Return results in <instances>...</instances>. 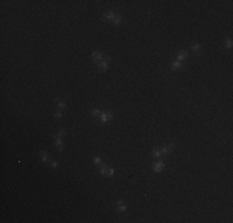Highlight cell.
<instances>
[{
    "mask_svg": "<svg viewBox=\"0 0 233 223\" xmlns=\"http://www.w3.org/2000/svg\"><path fill=\"white\" fill-rule=\"evenodd\" d=\"M110 61V57L109 56H104V60L103 61H100V62L97 64V67H98L99 71H107L108 70V62Z\"/></svg>",
    "mask_w": 233,
    "mask_h": 223,
    "instance_id": "obj_1",
    "label": "cell"
},
{
    "mask_svg": "<svg viewBox=\"0 0 233 223\" xmlns=\"http://www.w3.org/2000/svg\"><path fill=\"white\" fill-rule=\"evenodd\" d=\"M113 118V113L110 110H107L106 113H103V114H100V123L102 124H106L108 120H110V119Z\"/></svg>",
    "mask_w": 233,
    "mask_h": 223,
    "instance_id": "obj_2",
    "label": "cell"
},
{
    "mask_svg": "<svg viewBox=\"0 0 233 223\" xmlns=\"http://www.w3.org/2000/svg\"><path fill=\"white\" fill-rule=\"evenodd\" d=\"M92 58H93V62L96 64H98L100 61L104 60V56L102 55L100 52H98V51H94V52H92Z\"/></svg>",
    "mask_w": 233,
    "mask_h": 223,
    "instance_id": "obj_3",
    "label": "cell"
},
{
    "mask_svg": "<svg viewBox=\"0 0 233 223\" xmlns=\"http://www.w3.org/2000/svg\"><path fill=\"white\" fill-rule=\"evenodd\" d=\"M114 17H115V14H114L113 11H107V13L103 14L102 20H103V21H113Z\"/></svg>",
    "mask_w": 233,
    "mask_h": 223,
    "instance_id": "obj_4",
    "label": "cell"
},
{
    "mask_svg": "<svg viewBox=\"0 0 233 223\" xmlns=\"http://www.w3.org/2000/svg\"><path fill=\"white\" fill-rule=\"evenodd\" d=\"M53 139H55V145H56L57 147H58V151H62L63 150V145H62V140L60 139L57 135H53L52 136Z\"/></svg>",
    "mask_w": 233,
    "mask_h": 223,
    "instance_id": "obj_5",
    "label": "cell"
},
{
    "mask_svg": "<svg viewBox=\"0 0 233 223\" xmlns=\"http://www.w3.org/2000/svg\"><path fill=\"white\" fill-rule=\"evenodd\" d=\"M163 167H164L163 161H157V162H154V164H153V169H154L155 172H160V171L163 170Z\"/></svg>",
    "mask_w": 233,
    "mask_h": 223,
    "instance_id": "obj_6",
    "label": "cell"
},
{
    "mask_svg": "<svg viewBox=\"0 0 233 223\" xmlns=\"http://www.w3.org/2000/svg\"><path fill=\"white\" fill-rule=\"evenodd\" d=\"M174 146H175L174 144H170V145H167V146L161 147V149H160V151H161V153H165V154H170L171 151H172Z\"/></svg>",
    "mask_w": 233,
    "mask_h": 223,
    "instance_id": "obj_7",
    "label": "cell"
},
{
    "mask_svg": "<svg viewBox=\"0 0 233 223\" xmlns=\"http://www.w3.org/2000/svg\"><path fill=\"white\" fill-rule=\"evenodd\" d=\"M117 206H118V208H117L118 212H124V211L127 209V205L123 202V201H118V202H117Z\"/></svg>",
    "mask_w": 233,
    "mask_h": 223,
    "instance_id": "obj_8",
    "label": "cell"
},
{
    "mask_svg": "<svg viewBox=\"0 0 233 223\" xmlns=\"http://www.w3.org/2000/svg\"><path fill=\"white\" fill-rule=\"evenodd\" d=\"M186 57H187V52H186L185 50H181V51L179 52V55H177V60H179V61H184Z\"/></svg>",
    "mask_w": 233,
    "mask_h": 223,
    "instance_id": "obj_9",
    "label": "cell"
},
{
    "mask_svg": "<svg viewBox=\"0 0 233 223\" xmlns=\"http://www.w3.org/2000/svg\"><path fill=\"white\" fill-rule=\"evenodd\" d=\"M180 67H181V61H179V60L172 61V63H171V70L175 71V70H177V68H180Z\"/></svg>",
    "mask_w": 233,
    "mask_h": 223,
    "instance_id": "obj_10",
    "label": "cell"
},
{
    "mask_svg": "<svg viewBox=\"0 0 233 223\" xmlns=\"http://www.w3.org/2000/svg\"><path fill=\"white\" fill-rule=\"evenodd\" d=\"M55 102H56L57 107H58L60 109H64V108H66V103H64L62 99H58V98H56V99H55Z\"/></svg>",
    "mask_w": 233,
    "mask_h": 223,
    "instance_id": "obj_11",
    "label": "cell"
},
{
    "mask_svg": "<svg viewBox=\"0 0 233 223\" xmlns=\"http://www.w3.org/2000/svg\"><path fill=\"white\" fill-rule=\"evenodd\" d=\"M40 156H41V160H42L43 164H47V162H49V156H47V154L45 153L43 150L40 151Z\"/></svg>",
    "mask_w": 233,
    "mask_h": 223,
    "instance_id": "obj_12",
    "label": "cell"
},
{
    "mask_svg": "<svg viewBox=\"0 0 233 223\" xmlns=\"http://www.w3.org/2000/svg\"><path fill=\"white\" fill-rule=\"evenodd\" d=\"M112 22H113L114 25H117V26L120 25V24H122V16H120V15H115V17H114V20L112 21Z\"/></svg>",
    "mask_w": 233,
    "mask_h": 223,
    "instance_id": "obj_13",
    "label": "cell"
},
{
    "mask_svg": "<svg viewBox=\"0 0 233 223\" xmlns=\"http://www.w3.org/2000/svg\"><path fill=\"white\" fill-rule=\"evenodd\" d=\"M107 170H108V166H107L106 164H102V167H100V171H99V174L107 176Z\"/></svg>",
    "mask_w": 233,
    "mask_h": 223,
    "instance_id": "obj_14",
    "label": "cell"
},
{
    "mask_svg": "<svg viewBox=\"0 0 233 223\" xmlns=\"http://www.w3.org/2000/svg\"><path fill=\"white\" fill-rule=\"evenodd\" d=\"M191 49H192V51H193V52H196V53H200V45H198V43H195V45H192V46H191Z\"/></svg>",
    "mask_w": 233,
    "mask_h": 223,
    "instance_id": "obj_15",
    "label": "cell"
},
{
    "mask_svg": "<svg viewBox=\"0 0 233 223\" xmlns=\"http://www.w3.org/2000/svg\"><path fill=\"white\" fill-rule=\"evenodd\" d=\"M151 154H153V156H154V157H159V156L161 155V151H160V149H154Z\"/></svg>",
    "mask_w": 233,
    "mask_h": 223,
    "instance_id": "obj_16",
    "label": "cell"
},
{
    "mask_svg": "<svg viewBox=\"0 0 233 223\" xmlns=\"http://www.w3.org/2000/svg\"><path fill=\"white\" fill-rule=\"evenodd\" d=\"M92 160L96 165H102V160H100V157H98V156H93Z\"/></svg>",
    "mask_w": 233,
    "mask_h": 223,
    "instance_id": "obj_17",
    "label": "cell"
},
{
    "mask_svg": "<svg viewBox=\"0 0 233 223\" xmlns=\"http://www.w3.org/2000/svg\"><path fill=\"white\" fill-rule=\"evenodd\" d=\"M114 175V169L113 167H108V170H107V177H112Z\"/></svg>",
    "mask_w": 233,
    "mask_h": 223,
    "instance_id": "obj_18",
    "label": "cell"
},
{
    "mask_svg": "<svg viewBox=\"0 0 233 223\" xmlns=\"http://www.w3.org/2000/svg\"><path fill=\"white\" fill-rule=\"evenodd\" d=\"M231 46H232V40L231 39H227L226 41H225V47L226 49H231Z\"/></svg>",
    "mask_w": 233,
    "mask_h": 223,
    "instance_id": "obj_19",
    "label": "cell"
},
{
    "mask_svg": "<svg viewBox=\"0 0 233 223\" xmlns=\"http://www.w3.org/2000/svg\"><path fill=\"white\" fill-rule=\"evenodd\" d=\"M64 134H66V130H64L63 128H61V129H60V130H58V132H57V136H58V138H62V136H63Z\"/></svg>",
    "mask_w": 233,
    "mask_h": 223,
    "instance_id": "obj_20",
    "label": "cell"
},
{
    "mask_svg": "<svg viewBox=\"0 0 233 223\" xmlns=\"http://www.w3.org/2000/svg\"><path fill=\"white\" fill-rule=\"evenodd\" d=\"M91 114H92L93 117H98V115H99V109H93V110H91Z\"/></svg>",
    "mask_w": 233,
    "mask_h": 223,
    "instance_id": "obj_21",
    "label": "cell"
},
{
    "mask_svg": "<svg viewBox=\"0 0 233 223\" xmlns=\"http://www.w3.org/2000/svg\"><path fill=\"white\" fill-rule=\"evenodd\" d=\"M53 118H55V119H60V118H61V112H55V113H53Z\"/></svg>",
    "mask_w": 233,
    "mask_h": 223,
    "instance_id": "obj_22",
    "label": "cell"
},
{
    "mask_svg": "<svg viewBox=\"0 0 233 223\" xmlns=\"http://www.w3.org/2000/svg\"><path fill=\"white\" fill-rule=\"evenodd\" d=\"M51 166H52V167H58V164H57L56 161H52V162H51Z\"/></svg>",
    "mask_w": 233,
    "mask_h": 223,
    "instance_id": "obj_23",
    "label": "cell"
}]
</instances>
